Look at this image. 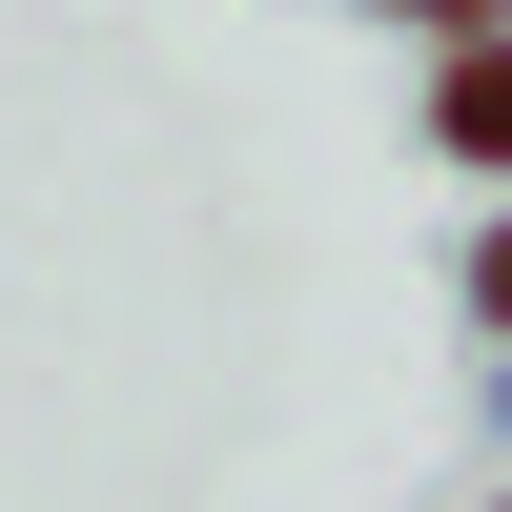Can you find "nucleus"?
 Listing matches in <instances>:
<instances>
[{
  "instance_id": "f257e3e1",
  "label": "nucleus",
  "mask_w": 512,
  "mask_h": 512,
  "mask_svg": "<svg viewBox=\"0 0 512 512\" xmlns=\"http://www.w3.org/2000/svg\"><path fill=\"white\" fill-rule=\"evenodd\" d=\"M451 144L512 164V41H472V62H451Z\"/></svg>"
},
{
  "instance_id": "f03ea898",
  "label": "nucleus",
  "mask_w": 512,
  "mask_h": 512,
  "mask_svg": "<svg viewBox=\"0 0 512 512\" xmlns=\"http://www.w3.org/2000/svg\"><path fill=\"white\" fill-rule=\"evenodd\" d=\"M410 21H451V41H492V0H410Z\"/></svg>"
},
{
  "instance_id": "7ed1b4c3",
  "label": "nucleus",
  "mask_w": 512,
  "mask_h": 512,
  "mask_svg": "<svg viewBox=\"0 0 512 512\" xmlns=\"http://www.w3.org/2000/svg\"><path fill=\"white\" fill-rule=\"evenodd\" d=\"M472 287H492V308H512V246H492V267H472Z\"/></svg>"
}]
</instances>
